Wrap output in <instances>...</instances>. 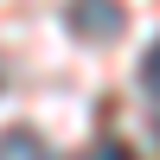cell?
I'll return each mask as SVG.
<instances>
[{
    "mask_svg": "<svg viewBox=\"0 0 160 160\" xmlns=\"http://www.w3.org/2000/svg\"><path fill=\"white\" fill-rule=\"evenodd\" d=\"M141 83L160 96V38H154V51H148V58H141Z\"/></svg>",
    "mask_w": 160,
    "mask_h": 160,
    "instance_id": "277c9868",
    "label": "cell"
},
{
    "mask_svg": "<svg viewBox=\"0 0 160 160\" xmlns=\"http://www.w3.org/2000/svg\"><path fill=\"white\" fill-rule=\"evenodd\" d=\"M0 160H51V154H45V141L32 128H7L0 135Z\"/></svg>",
    "mask_w": 160,
    "mask_h": 160,
    "instance_id": "7a4b0ae2",
    "label": "cell"
},
{
    "mask_svg": "<svg viewBox=\"0 0 160 160\" xmlns=\"http://www.w3.org/2000/svg\"><path fill=\"white\" fill-rule=\"evenodd\" d=\"M71 32L83 45H109L128 32V7L122 0H71Z\"/></svg>",
    "mask_w": 160,
    "mask_h": 160,
    "instance_id": "6da1fadb",
    "label": "cell"
},
{
    "mask_svg": "<svg viewBox=\"0 0 160 160\" xmlns=\"http://www.w3.org/2000/svg\"><path fill=\"white\" fill-rule=\"evenodd\" d=\"M77 160H135V154H128L122 141H96V148H83Z\"/></svg>",
    "mask_w": 160,
    "mask_h": 160,
    "instance_id": "3957f363",
    "label": "cell"
}]
</instances>
